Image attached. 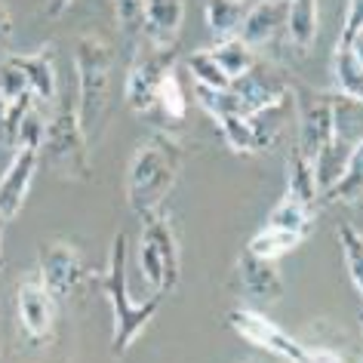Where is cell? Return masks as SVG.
<instances>
[{
    "instance_id": "10",
    "label": "cell",
    "mask_w": 363,
    "mask_h": 363,
    "mask_svg": "<svg viewBox=\"0 0 363 363\" xmlns=\"http://www.w3.org/2000/svg\"><path fill=\"white\" fill-rule=\"evenodd\" d=\"M289 86L293 84H289L277 68H271L268 62L256 59V65H252L247 74L234 77L228 89L234 93V99H238L240 114L250 117V114H256L259 108H265L271 102H277V99H284L289 93Z\"/></svg>"
},
{
    "instance_id": "39",
    "label": "cell",
    "mask_w": 363,
    "mask_h": 363,
    "mask_svg": "<svg viewBox=\"0 0 363 363\" xmlns=\"http://www.w3.org/2000/svg\"><path fill=\"white\" fill-rule=\"evenodd\" d=\"M0 268H4V219H0Z\"/></svg>"
},
{
    "instance_id": "24",
    "label": "cell",
    "mask_w": 363,
    "mask_h": 363,
    "mask_svg": "<svg viewBox=\"0 0 363 363\" xmlns=\"http://www.w3.org/2000/svg\"><path fill=\"white\" fill-rule=\"evenodd\" d=\"M213 59L222 65V71L228 74V80L247 74V71L256 65V50L250 47V43H243L240 38H225V40H216L213 47Z\"/></svg>"
},
{
    "instance_id": "4",
    "label": "cell",
    "mask_w": 363,
    "mask_h": 363,
    "mask_svg": "<svg viewBox=\"0 0 363 363\" xmlns=\"http://www.w3.org/2000/svg\"><path fill=\"white\" fill-rule=\"evenodd\" d=\"M74 89L62 99V105L56 108V114L47 121V133H43L40 145V160L47 157V163L59 176L86 182L89 179V139L80 130L77 121V102H74Z\"/></svg>"
},
{
    "instance_id": "29",
    "label": "cell",
    "mask_w": 363,
    "mask_h": 363,
    "mask_svg": "<svg viewBox=\"0 0 363 363\" xmlns=\"http://www.w3.org/2000/svg\"><path fill=\"white\" fill-rule=\"evenodd\" d=\"M185 65H188V74L194 77V84L213 86V89H228V86H231L228 74H225L222 65L213 59V52H210V50H197V52H191V56L185 59Z\"/></svg>"
},
{
    "instance_id": "23",
    "label": "cell",
    "mask_w": 363,
    "mask_h": 363,
    "mask_svg": "<svg viewBox=\"0 0 363 363\" xmlns=\"http://www.w3.org/2000/svg\"><path fill=\"white\" fill-rule=\"evenodd\" d=\"M286 197H293V201L305 203V206H314L320 201L311 160L302 157L296 148L289 151V157H286Z\"/></svg>"
},
{
    "instance_id": "38",
    "label": "cell",
    "mask_w": 363,
    "mask_h": 363,
    "mask_svg": "<svg viewBox=\"0 0 363 363\" xmlns=\"http://www.w3.org/2000/svg\"><path fill=\"white\" fill-rule=\"evenodd\" d=\"M351 50H354V56H357V62H360V68H363V34H360V38H357V40H354V43H351Z\"/></svg>"
},
{
    "instance_id": "13",
    "label": "cell",
    "mask_w": 363,
    "mask_h": 363,
    "mask_svg": "<svg viewBox=\"0 0 363 363\" xmlns=\"http://www.w3.org/2000/svg\"><path fill=\"white\" fill-rule=\"evenodd\" d=\"M234 277H238V286L240 293L252 298V302H277L284 296V277L277 271V262L274 259H262L256 252H243L238 259V268H234Z\"/></svg>"
},
{
    "instance_id": "30",
    "label": "cell",
    "mask_w": 363,
    "mask_h": 363,
    "mask_svg": "<svg viewBox=\"0 0 363 363\" xmlns=\"http://www.w3.org/2000/svg\"><path fill=\"white\" fill-rule=\"evenodd\" d=\"M219 123V130L225 135V142H228L231 151L238 154H259V145H256V135L250 130V121L243 114H225Z\"/></svg>"
},
{
    "instance_id": "26",
    "label": "cell",
    "mask_w": 363,
    "mask_h": 363,
    "mask_svg": "<svg viewBox=\"0 0 363 363\" xmlns=\"http://www.w3.org/2000/svg\"><path fill=\"white\" fill-rule=\"evenodd\" d=\"M265 225H274V228L296 231V234H302V238H308L314 228V206H305V203H298L293 197L284 194V201L271 210Z\"/></svg>"
},
{
    "instance_id": "20",
    "label": "cell",
    "mask_w": 363,
    "mask_h": 363,
    "mask_svg": "<svg viewBox=\"0 0 363 363\" xmlns=\"http://www.w3.org/2000/svg\"><path fill=\"white\" fill-rule=\"evenodd\" d=\"M323 197V203H345V206H360L363 203V139L351 148V157L345 163V172L339 182L330 188Z\"/></svg>"
},
{
    "instance_id": "9",
    "label": "cell",
    "mask_w": 363,
    "mask_h": 363,
    "mask_svg": "<svg viewBox=\"0 0 363 363\" xmlns=\"http://www.w3.org/2000/svg\"><path fill=\"white\" fill-rule=\"evenodd\" d=\"M176 65V50H154L145 47L135 52V62L126 74L123 99L135 114H148L157 108V89L163 74Z\"/></svg>"
},
{
    "instance_id": "35",
    "label": "cell",
    "mask_w": 363,
    "mask_h": 363,
    "mask_svg": "<svg viewBox=\"0 0 363 363\" xmlns=\"http://www.w3.org/2000/svg\"><path fill=\"white\" fill-rule=\"evenodd\" d=\"M10 43H13V19L6 13V6L0 4V59L10 52Z\"/></svg>"
},
{
    "instance_id": "19",
    "label": "cell",
    "mask_w": 363,
    "mask_h": 363,
    "mask_svg": "<svg viewBox=\"0 0 363 363\" xmlns=\"http://www.w3.org/2000/svg\"><path fill=\"white\" fill-rule=\"evenodd\" d=\"M320 31V0H289L286 38L298 52H308Z\"/></svg>"
},
{
    "instance_id": "6",
    "label": "cell",
    "mask_w": 363,
    "mask_h": 363,
    "mask_svg": "<svg viewBox=\"0 0 363 363\" xmlns=\"http://www.w3.org/2000/svg\"><path fill=\"white\" fill-rule=\"evenodd\" d=\"M228 323L234 326V333H238L240 339H247L250 345H256L262 351L277 354V357H284L286 363H342V357L335 351L305 348L302 342H296L289 333H284L277 323H271L265 314L252 311V308H234L228 314Z\"/></svg>"
},
{
    "instance_id": "31",
    "label": "cell",
    "mask_w": 363,
    "mask_h": 363,
    "mask_svg": "<svg viewBox=\"0 0 363 363\" xmlns=\"http://www.w3.org/2000/svg\"><path fill=\"white\" fill-rule=\"evenodd\" d=\"M194 99H197V105L213 117V121H222L225 114H240L238 99H234L231 89H213V86L194 84Z\"/></svg>"
},
{
    "instance_id": "32",
    "label": "cell",
    "mask_w": 363,
    "mask_h": 363,
    "mask_svg": "<svg viewBox=\"0 0 363 363\" xmlns=\"http://www.w3.org/2000/svg\"><path fill=\"white\" fill-rule=\"evenodd\" d=\"M114 16H117V28H121L123 38H130V40L142 38L145 0H114Z\"/></svg>"
},
{
    "instance_id": "3",
    "label": "cell",
    "mask_w": 363,
    "mask_h": 363,
    "mask_svg": "<svg viewBox=\"0 0 363 363\" xmlns=\"http://www.w3.org/2000/svg\"><path fill=\"white\" fill-rule=\"evenodd\" d=\"M102 289L111 302V354L123 357L133 348V342L142 335V330L154 320L157 308L163 302L160 293H151V298L135 302L126 289V234H117L111 243V256H108V271L102 277Z\"/></svg>"
},
{
    "instance_id": "34",
    "label": "cell",
    "mask_w": 363,
    "mask_h": 363,
    "mask_svg": "<svg viewBox=\"0 0 363 363\" xmlns=\"http://www.w3.org/2000/svg\"><path fill=\"white\" fill-rule=\"evenodd\" d=\"M363 34V0H348L345 6V22H342V34L335 47H351Z\"/></svg>"
},
{
    "instance_id": "15",
    "label": "cell",
    "mask_w": 363,
    "mask_h": 363,
    "mask_svg": "<svg viewBox=\"0 0 363 363\" xmlns=\"http://www.w3.org/2000/svg\"><path fill=\"white\" fill-rule=\"evenodd\" d=\"M13 62L22 68L25 80H28L31 96L38 99V105H56L59 102V84H56V47L47 43L38 52L28 56H13Z\"/></svg>"
},
{
    "instance_id": "8",
    "label": "cell",
    "mask_w": 363,
    "mask_h": 363,
    "mask_svg": "<svg viewBox=\"0 0 363 363\" xmlns=\"http://www.w3.org/2000/svg\"><path fill=\"white\" fill-rule=\"evenodd\" d=\"M38 280L47 286V293L56 302H68L71 296L80 289V284L86 280V268L80 252L65 240H47L40 243L38 252Z\"/></svg>"
},
{
    "instance_id": "12",
    "label": "cell",
    "mask_w": 363,
    "mask_h": 363,
    "mask_svg": "<svg viewBox=\"0 0 363 363\" xmlns=\"http://www.w3.org/2000/svg\"><path fill=\"white\" fill-rule=\"evenodd\" d=\"M38 163H40L38 148H16L10 167L0 176V219L4 222H13L25 206L31 179H34V172H38Z\"/></svg>"
},
{
    "instance_id": "5",
    "label": "cell",
    "mask_w": 363,
    "mask_h": 363,
    "mask_svg": "<svg viewBox=\"0 0 363 363\" xmlns=\"http://www.w3.org/2000/svg\"><path fill=\"white\" fill-rule=\"evenodd\" d=\"M179 240L176 231L167 216L154 213L145 216V228H142V240H139V271L142 280L151 286V293L167 296L169 289H176L179 284Z\"/></svg>"
},
{
    "instance_id": "18",
    "label": "cell",
    "mask_w": 363,
    "mask_h": 363,
    "mask_svg": "<svg viewBox=\"0 0 363 363\" xmlns=\"http://www.w3.org/2000/svg\"><path fill=\"white\" fill-rule=\"evenodd\" d=\"M247 121H250L252 135H256L259 151L274 148V145L280 142V135H284V130L296 121L293 89H289L284 99H277V102H271V105H265V108H259V111H256V114H250Z\"/></svg>"
},
{
    "instance_id": "17",
    "label": "cell",
    "mask_w": 363,
    "mask_h": 363,
    "mask_svg": "<svg viewBox=\"0 0 363 363\" xmlns=\"http://www.w3.org/2000/svg\"><path fill=\"white\" fill-rule=\"evenodd\" d=\"M354 145H357V139L335 126V133L330 135V142H326L323 148L317 151V157L311 160L314 182H317V194H326L335 185V182H339V176L345 172V163H348V157H351Z\"/></svg>"
},
{
    "instance_id": "37",
    "label": "cell",
    "mask_w": 363,
    "mask_h": 363,
    "mask_svg": "<svg viewBox=\"0 0 363 363\" xmlns=\"http://www.w3.org/2000/svg\"><path fill=\"white\" fill-rule=\"evenodd\" d=\"M71 4L74 0H47V16L50 19H59V16H65L71 10Z\"/></svg>"
},
{
    "instance_id": "42",
    "label": "cell",
    "mask_w": 363,
    "mask_h": 363,
    "mask_svg": "<svg viewBox=\"0 0 363 363\" xmlns=\"http://www.w3.org/2000/svg\"><path fill=\"white\" fill-rule=\"evenodd\" d=\"M0 363H4V360H0Z\"/></svg>"
},
{
    "instance_id": "25",
    "label": "cell",
    "mask_w": 363,
    "mask_h": 363,
    "mask_svg": "<svg viewBox=\"0 0 363 363\" xmlns=\"http://www.w3.org/2000/svg\"><path fill=\"white\" fill-rule=\"evenodd\" d=\"M305 238L302 234H296V231H284V228H274V225H265L262 231L252 234V240H250V252H256V256L262 259H280V256H286V252H293L298 243H302Z\"/></svg>"
},
{
    "instance_id": "16",
    "label": "cell",
    "mask_w": 363,
    "mask_h": 363,
    "mask_svg": "<svg viewBox=\"0 0 363 363\" xmlns=\"http://www.w3.org/2000/svg\"><path fill=\"white\" fill-rule=\"evenodd\" d=\"M286 10H289V0H256V4H250L238 38L243 43H250L252 50L268 43L280 28H286Z\"/></svg>"
},
{
    "instance_id": "7",
    "label": "cell",
    "mask_w": 363,
    "mask_h": 363,
    "mask_svg": "<svg viewBox=\"0 0 363 363\" xmlns=\"http://www.w3.org/2000/svg\"><path fill=\"white\" fill-rule=\"evenodd\" d=\"M296 102V151L314 160L317 151L335 133V102L339 93H317L308 86H289Z\"/></svg>"
},
{
    "instance_id": "33",
    "label": "cell",
    "mask_w": 363,
    "mask_h": 363,
    "mask_svg": "<svg viewBox=\"0 0 363 363\" xmlns=\"http://www.w3.org/2000/svg\"><path fill=\"white\" fill-rule=\"evenodd\" d=\"M28 80H25L22 68L13 62V56H4L0 59V96L10 99V102H16L19 96H28Z\"/></svg>"
},
{
    "instance_id": "41",
    "label": "cell",
    "mask_w": 363,
    "mask_h": 363,
    "mask_svg": "<svg viewBox=\"0 0 363 363\" xmlns=\"http://www.w3.org/2000/svg\"><path fill=\"white\" fill-rule=\"evenodd\" d=\"M360 363H363V357H360Z\"/></svg>"
},
{
    "instance_id": "22",
    "label": "cell",
    "mask_w": 363,
    "mask_h": 363,
    "mask_svg": "<svg viewBox=\"0 0 363 363\" xmlns=\"http://www.w3.org/2000/svg\"><path fill=\"white\" fill-rule=\"evenodd\" d=\"M333 80L339 96L363 105V68L351 47H335L333 52Z\"/></svg>"
},
{
    "instance_id": "11",
    "label": "cell",
    "mask_w": 363,
    "mask_h": 363,
    "mask_svg": "<svg viewBox=\"0 0 363 363\" xmlns=\"http://www.w3.org/2000/svg\"><path fill=\"white\" fill-rule=\"evenodd\" d=\"M56 308L59 302L47 293L40 280H25L16 289V317H19L22 333L34 342H43L56 326Z\"/></svg>"
},
{
    "instance_id": "27",
    "label": "cell",
    "mask_w": 363,
    "mask_h": 363,
    "mask_svg": "<svg viewBox=\"0 0 363 363\" xmlns=\"http://www.w3.org/2000/svg\"><path fill=\"white\" fill-rule=\"evenodd\" d=\"M335 238H339V247H342V262H345V271H348V280L363 298V234L354 225H339Z\"/></svg>"
},
{
    "instance_id": "14",
    "label": "cell",
    "mask_w": 363,
    "mask_h": 363,
    "mask_svg": "<svg viewBox=\"0 0 363 363\" xmlns=\"http://www.w3.org/2000/svg\"><path fill=\"white\" fill-rule=\"evenodd\" d=\"M182 22H185V0H145L142 40L154 50H176Z\"/></svg>"
},
{
    "instance_id": "1",
    "label": "cell",
    "mask_w": 363,
    "mask_h": 363,
    "mask_svg": "<svg viewBox=\"0 0 363 363\" xmlns=\"http://www.w3.org/2000/svg\"><path fill=\"white\" fill-rule=\"evenodd\" d=\"M182 160H185V151L167 133H154L135 148L126 169V203L135 216L145 219V216L160 213L167 194L176 185Z\"/></svg>"
},
{
    "instance_id": "28",
    "label": "cell",
    "mask_w": 363,
    "mask_h": 363,
    "mask_svg": "<svg viewBox=\"0 0 363 363\" xmlns=\"http://www.w3.org/2000/svg\"><path fill=\"white\" fill-rule=\"evenodd\" d=\"M157 108L167 114V121H176V123H182L188 117V99H185V89H182V80L176 74V65H172L160 80Z\"/></svg>"
},
{
    "instance_id": "40",
    "label": "cell",
    "mask_w": 363,
    "mask_h": 363,
    "mask_svg": "<svg viewBox=\"0 0 363 363\" xmlns=\"http://www.w3.org/2000/svg\"><path fill=\"white\" fill-rule=\"evenodd\" d=\"M360 330H363V308H360Z\"/></svg>"
},
{
    "instance_id": "21",
    "label": "cell",
    "mask_w": 363,
    "mask_h": 363,
    "mask_svg": "<svg viewBox=\"0 0 363 363\" xmlns=\"http://www.w3.org/2000/svg\"><path fill=\"white\" fill-rule=\"evenodd\" d=\"M250 0H206V25H210L213 38H238L243 19H247Z\"/></svg>"
},
{
    "instance_id": "36",
    "label": "cell",
    "mask_w": 363,
    "mask_h": 363,
    "mask_svg": "<svg viewBox=\"0 0 363 363\" xmlns=\"http://www.w3.org/2000/svg\"><path fill=\"white\" fill-rule=\"evenodd\" d=\"M10 99L0 96V142L10 145Z\"/></svg>"
},
{
    "instance_id": "2",
    "label": "cell",
    "mask_w": 363,
    "mask_h": 363,
    "mask_svg": "<svg viewBox=\"0 0 363 363\" xmlns=\"http://www.w3.org/2000/svg\"><path fill=\"white\" fill-rule=\"evenodd\" d=\"M74 77L80 130L96 142L111 108V50L99 34H80L74 40Z\"/></svg>"
}]
</instances>
